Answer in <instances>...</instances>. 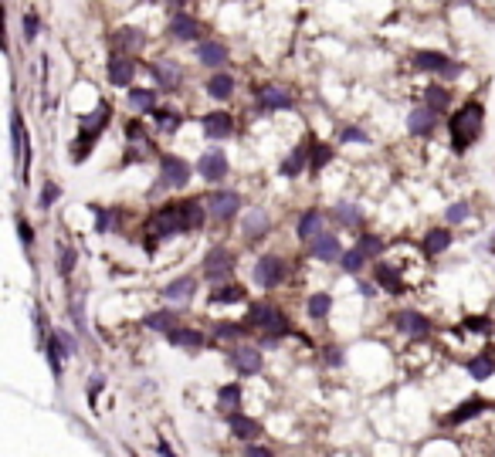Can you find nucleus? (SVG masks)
I'll return each mask as SVG.
<instances>
[{
    "instance_id": "obj_1",
    "label": "nucleus",
    "mask_w": 495,
    "mask_h": 457,
    "mask_svg": "<svg viewBox=\"0 0 495 457\" xmlns=\"http://www.w3.org/2000/svg\"><path fill=\"white\" fill-rule=\"evenodd\" d=\"M210 210H204L201 200H170L163 203L159 210L150 214L146 221V251H153L159 241H170L177 234H190L204 224Z\"/></svg>"
},
{
    "instance_id": "obj_2",
    "label": "nucleus",
    "mask_w": 495,
    "mask_h": 457,
    "mask_svg": "<svg viewBox=\"0 0 495 457\" xmlns=\"http://www.w3.org/2000/svg\"><path fill=\"white\" fill-rule=\"evenodd\" d=\"M482 126H485V105H482V102H465L462 109H455V115L448 119L451 150L458 152V156H465V152L478 143Z\"/></svg>"
},
{
    "instance_id": "obj_3",
    "label": "nucleus",
    "mask_w": 495,
    "mask_h": 457,
    "mask_svg": "<svg viewBox=\"0 0 495 457\" xmlns=\"http://www.w3.org/2000/svg\"><path fill=\"white\" fill-rule=\"evenodd\" d=\"M244 322H248L251 329L265 332L268 342H275V339H282V335H292V326H288V319L282 315V308L272 302H251L248 312H244Z\"/></svg>"
},
{
    "instance_id": "obj_4",
    "label": "nucleus",
    "mask_w": 495,
    "mask_h": 457,
    "mask_svg": "<svg viewBox=\"0 0 495 457\" xmlns=\"http://www.w3.org/2000/svg\"><path fill=\"white\" fill-rule=\"evenodd\" d=\"M194 177V166L183 159V156H173V152H163L159 156V179L153 186V197L157 193H166V190H183Z\"/></svg>"
},
{
    "instance_id": "obj_5",
    "label": "nucleus",
    "mask_w": 495,
    "mask_h": 457,
    "mask_svg": "<svg viewBox=\"0 0 495 457\" xmlns=\"http://www.w3.org/2000/svg\"><path fill=\"white\" fill-rule=\"evenodd\" d=\"M235 264H237V257H235V251H231L228 244H214V248L204 254L201 271H204V278L207 281L224 284V281H231V275H235Z\"/></svg>"
},
{
    "instance_id": "obj_6",
    "label": "nucleus",
    "mask_w": 495,
    "mask_h": 457,
    "mask_svg": "<svg viewBox=\"0 0 495 457\" xmlns=\"http://www.w3.org/2000/svg\"><path fill=\"white\" fill-rule=\"evenodd\" d=\"M414 68L417 72H427V75H434V78H458L462 75V65L451 61L444 51H417Z\"/></svg>"
},
{
    "instance_id": "obj_7",
    "label": "nucleus",
    "mask_w": 495,
    "mask_h": 457,
    "mask_svg": "<svg viewBox=\"0 0 495 457\" xmlns=\"http://www.w3.org/2000/svg\"><path fill=\"white\" fill-rule=\"evenodd\" d=\"M282 281H285V261L278 254H261L258 261H255V284L265 288V291H272Z\"/></svg>"
},
{
    "instance_id": "obj_8",
    "label": "nucleus",
    "mask_w": 495,
    "mask_h": 457,
    "mask_svg": "<svg viewBox=\"0 0 495 457\" xmlns=\"http://www.w3.org/2000/svg\"><path fill=\"white\" fill-rule=\"evenodd\" d=\"M105 78L112 88H132V78H136V58L132 54H119L112 51L109 61H105Z\"/></svg>"
},
{
    "instance_id": "obj_9",
    "label": "nucleus",
    "mask_w": 495,
    "mask_h": 457,
    "mask_svg": "<svg viewBox=\"0 0 495 457\" xmlns=\"http://www.w3.org/2000/svg\"><path fill=\"white\" fill-rule=\"evenodd\" d=\"M438 122H441V112L431 109V105H417V109L407 112V132L417 136V139H431Z\"/></svg>"
},
{
    "instance_id": "obj_10",
    "label": "nucleus",
    "mask_w": 495,
    "mask_h": 457,
    "mask_svg": "<svg viewBox=\"0 0 495 457\" xmlns=\"http://www.w3.org/2000/svg\"><path fill=\"white\" fill-rule=\"evenodd\" d=\"M201 129H204V139L210 143H221V139H231L235 136V115L224 112V109H214L201 119Z\"/></svg>"
},
{
    "instance_id": "obj_11",
    "label": "nucleus",
    "mask_w": 495,
    "mask_h": 457,
    "mask_svg": "<svg viewBox=\"0 0 495 457\" xmlns=\"http://www.w3.org/2000/svg\"><path fill=\"white\" fill-rule=\"evenodd\" d=\"M194 54H197V61L210 68V72H221L224 65H228V45L224 41H217V38H204V41H197L194 45Z\"/></svg>"
},
{
    "instance_id": "obj_12",
    "label": "nucleus",
    "mask_w": 495,
    "mask_h": 457,
    "mask_svg": "<svg viewBox=\"0 0 495 457\" xmlns=\"http://www.w3.org/2000/svg\"><path fill=\"white\" fill-rule=\"evenodd\" d=\"M170 34H173V38H177V41H187V45H190V41H194V45H197V41H204V38H207V24H204V21H197V17H194V14H173V17H170Z\"/></svg>"
},
{
    "instance_id": "obj_13",
    "label": "nucleus",
    "mask_w": 495,
    "mask_h": 457,
    "mask_svg": "<svg viewBox=\"0 0 495 457\" xmlns=\"http://www.w3.org/2000/svg\"><path fill=\"white\" fill-rule=\"evenodd\" d=\"M228 170H231V163H228V152L217 150V146H210L201 159H197V173L207 179V183H221V179L228 177Z\"/></svg>"
},
{
    "instance_id": "obj_14",
    "label": "nucleus",
    "mask_w": 495,
    "mask_h": 457,
    "mask_svg": "<svg viewBox=\"0 0 495 457\" xmlns=\"http://www.w3.org/2000/svg\"><path fill=\"white\" fill-rule=\"evenodd\" d=\"M241 193H235V190H210L207 197V210L210 217H217V221H231V217H237L241 214Z\"/></svg>"
},
{
    "instance_id": "obj_15",
    "label": "nucleus",
    "mask_w": 495,
    "mask_h": 457,
    "mask_svg": "<svg viewBox=\"0 0 495 457\" xmlns=\"http://www.w3.org/2000/svg\"><path fill=\"white\" fill-rule=\"evenodd\" d=\"M146 41H150V34L143 27H129V24L112 31V38H109L112 51H119V54H136V51L146 48Z\"/></svg>"
},
{
    "instance_id": "obj_16",
    "label": "nucleus",
    "mask_w": 495,
    "mask_h": 457,
    "mask_svg": "<svg viewBox=\"0 0 495 457\" xmlns=\"http://www.w3.org/2000/svg\"><path fill=\"white\" fill-rule=\"evenodd\" d=\"M295 109V95L278 85H261L258 88V112H288Z\"/></svg>"
},
{
    "instance_id": "obj_17",
    "label": "nucleus",
    "mask_w": 495,
    "mask_h": 457,
    "mask_svg": "<svg viewBox=\"0 0 495 457\" xmlns=\"http://www.w3.org/2000/svg\"><path fill=\"white\" fill-rule=\"evenodd\" d=\"M393 322H397V329L404 332L407 339H427L431 329H434V326H431V319H427L424 312H414V308L397 312V319H393Z\"/></svg>"
},
{
    "instance_id": "obj_18",
    "label": "nucleus",
    "mask_w": 495,
    "mask_h": 457,
    "mask_svg": "<svg viewBox=\"0 0 495 457\" xmlns=\"http://www.w3.org/2000/svg\"><path fill=\"white\" fill-rule=\"evenodd\" d=\"M194 295H197V278L194 275H180V278L166 281L163 291H159V298L166 305H183V302H190Z\"/></svg>"
},
{
    "instance_id": "obj_19",
    "label": "nucleus",
    "mask_w": 495,
    "mask_h": 457,
    "mask_svg": "<svg viewBox=\"0 0 495 457\" xmlns=\"http://www.w3.org/2000/svg\"><path fill=\"white\" fill-rule=\"evenodd\" d=\"M112 122V105L109 102H99L95 105V112H88V115H81L79 119V132L81 136H92V139H99L105 129Z\"/></svg>"
},
{
    "instance_id": "obj_20",
    "label": "nucleus",
    "mask_w": 495,
    "mask_h": 457,
    "mask_svg": "<svg viewBox=\"0 0 495 457\" xmlns=\"http://www.w3.org/2000/svg\"><path fill=\"white\" fill-rule=\"evenodd\" d=\"M166 342L177 346V349H187V353H201L207 339H204V332L194 329V326H177V329L166 332Z\"/></svg>"
},
{
    "instance_id": "obj_21",
    "label": "nucleus",
    "mask_w": 495,
    "mask_h": 457,
    "mask_svg": "<svg viewBox=\"0 0 495 457\" xmlns=\"http://www.w3.org/2000/svg\"><path fill=\"white\" fill-rule=\"evenodd\" d=\"M231 362H235V369L241 376H258L261 366H265L261 349H255V346H237L235 353H231Z\"/></svg>"
},
{
    "instance_id": "obj_22",
    "label": "nucleus",
    "mask_w": 495,
    "mask_h": 457,
    "mask_svg": "<svg viewBox=\"0 0 495 457\" xmlns=\"http://www.w3.org/2000/svg\"><path fill=\"white\" fill-rule=\"evenodd\" d=\"M235 88H237V81H235V75H228V72H210V78L204 81V92H207L214 102L235 99Z\"/></svg>"
},
{
    "instance_id": "obj_23",
    "label": "nucleus",
    "mask_w": 495,
    "mask_h": 457,
    "mask_svg": "<svg viewBox=\"0 0 495 457\" xmlns=\"http://www.w3.org/2000/svg\"><path fill=\"white\" fill-rule=\"evenodd\" d=\"M309 254H313L315 261H326V264H329V261H339L346 251H343V244H339L333 234H319L315 241H309Z\"/></svg>"
},
{
    "instance_id": "obj_24",
    "label": "nucleus",
    "mask_w": 495,
    "mask_h": 457,
    "mask_svg": "<svg viewBox=\"0 0 495 457\" xmlns=\"http://www.w3.org/2000/svg\"><path fill=\"white\" fill-rule=\"evenodd\" d=\"M373 281L384 288V291H391V295H404V278H400V271L397 268H391V264H380L377 261V268H373Z\"/></svg>"
},
{
    "instance_id": "obj_25",
    "label": "nucleus",
    "mask_w": 495,
    "mask_h": 457,
    "mask_svg": "<svg viewBox=\"0 0 495 457\" xmlns=\"http://www.w3.org/2000/svg\"><path fill=\"white\" fill-rule=\"evenodd\" d=\"M309 143H313V139H306L302 146H295V150L285 156V163H282V177L295 179L302 170H309Z\"/></svg>"
},
{
    "instance_id": "obj_26",
    "label": "nucleus",
    "mask_w": 495,
    "mask_h": 457,
    "mask_svg": "<svg viewBox=\"0 0 495 457\" xmlns=\"http://www.w3.org/2000/svg\"><path fill=\"white\" fill-rule=\"evenodd\" d=\"M150 75H153V81H157L159 88H177L183 81V72L173 61H153V65H150Z\"/></svg>"
},
{
    "instance_id": "obj_27",
    "label": "nucleus",
    "mask_w": 495,
    "mask_h": 457,
    "mask_svg": "<svg viewBox=\"0 0 495 457\" xmlns=\"http://www.w3.org/2000/svg\"><path fill=\"white\" fill-rule=\"evenodd\" d=\"M248 298V291H244V284H237V281H224V284H214V291H210V305H237Z\"/></svg>"
},
{
    "instance_id": "obj_28",
    "label": "nucleus",
    "mask_w": 495,
    "mask_h": 457,
    "mask_svg": "<svg viewBox=\"0 0 495 457\" xmlns=\"http://www.w3.org/2000/svg\"><path fill=\"white\" fill-rule=\"evenodd\" d=\"M268 227H272V217H268L265 210H248V214H244V224H241V234H244L248 241H258V237L268 234Z\"/></svg>"
},
{
    "instance_id": "obj_29",
    "label": "nucleus",
    "mask_w": 495,
    "mask_h": 457,
    "mask_svg": "<svg viewBox=\"0 0 495 457\" xmlns=\"http://www.w3.org/2000/svg\"><path fill=\"white\" fill-rule=\"evenodd\" d=\"M228 427H231V433H235L237 440H255L261 433L258 420H255V417H244V413H237V410L228 417Z\"/></svg>"
},
{
    "instance_id": "obj_30",
    "label": "nucleus",
    "mask_w": 495,
    "mask_h": 457,
    "mask_svg": "<svg viewBox=\"0 0 495 457\" xmlns=\"http://www.w3.org/2000/svg\"><path fill=\"white\" fill-rule=\"evenodd\" d=\"M126 102H129L132 112H153L157 109V88L132 85V88H126Z\"/></svg>"
},
{
    "instance_id": "obj_31",
    "label": "nucleus",
    "mask_w": 495,
    "mask_h": 457,
    "mask_svg": "<svg viewBox=\"0 0 495 457\" xmlns=\"http://www.w3.org/2000/svg\"><path fill=\"white\" fill-rule=\"evenodd\" d=\"M322 224H326V217H322L319 210H306V214L299 217V224H295L299 241H315V237L322 234Z\"/></svg>"
},
{
    "instance_id": "obj_32",
    "label": "nucleus",
    "mask_w": 495,
    "mask_h": 457,
    "mask_svg": "<svg viewBox=\"0 0 495 457\" xmlns=\"http://www.w3.org/2000/svg\"><path fill=\"white\" fill-rule=\"evenodd\" d=\"M45 353H48V366H52L54 380L61 376V362H65V355H68V346L61 342V335H58V329L45 339Z\"/></svg>"
},
{
    "instance_id": "obj_33",
    "label": "nucleus",
    "mask_w": 495,
    "mask_h": 457,
    "mask_svg": "<svg viewBox=\"0 0 495 457\" xmlns=\"http://www.w3.org/2000/svg\"><path fill=\"white\" fill-rule=\"evenodd\" d=\"M333 217H336L343 227H349V230H360L363 227V210L356 207V203H349V200H343L333 207Z\"/></svg>"
},
{
    "instance_id": "obj_34",
    "label": "nucleus",
    "mask_w": 495,
    "mask_h": 457,
    "mask_svg": "<svg viewBox=\"0 0 495 457\" xmlns=\"http://www.w3.org/2000/svg\"><path fill=\"white\" fill-rule=\"evenodd\" d=\"M495 373V355L492 349H485V353H478L475 359H469V376L475 383H485L489 376Z\"/></svg>"
},
{
    "instance_id": "obj_35",
    "label": "nucleus",
    "mask_w": 495,
    "mask_h": 457,
    "mask_svg": "<svg viewBox=\"0 0 495 457\" xmlns=\"http://www.w3.org/2000/svg\"><path fill=\"white\" fill-rule=\"evenodd\" d=\"M451 248V230L448 227H431L424 234V254H431V257H438Z\"/></svg>"
},
{
    "instance_id": "obj_36",
    "label": "nucleus",
    "mask_w": 495,
    "mask_h": 457,
    "mask_svg": "<svg viewBox=\"0 0 495 457\" xmlns=\"http://www.w3.org/2000/svg\"><path fill=\"white\" fill-rule=\"evenodd\" d=\"M177 322H180V315L173 312V308H159V312H150L146 319H143V326L153 332H170L177 329Z\"/></svg>"
},
{
    "instance_id": "obj_37",
    "label": "nucleus",
    "mask_w": 495,
    "mask_h": 457,
    "mask_svg": "<svg viewBox=\"0 0 495 457\" xmlns=\"http://www.w3.org/2000/svg\"><path fill=\"white\" fill-rule=\"evenodd\" d=\"M485 410H489V400H478V396H471V400H465V403L458 406V410H451V413H448V424H465V420L478 417V413H485Z\"/></svg>"
},
{
    "instance_id": "obj_38",
    "label": "nucleus",
    "mask_w": 495,
    "mask_h": 457,
    "mask_svg": "<svg viewBox=\"0 0 495 457\" xmlns=\"http://www.w3.org/2000/svg\"><path fill=\"white\" fill-rule=\"evenodd\" d=\"M424 105H431V109H438V112H444V109L451 105V92L444 88L441 81H431V85L424 88Z\"/></svg>"
},
{
    "instance_id": "obj_39",
    "label": "nucleus",
    "mask_w": 495,
    "mask_h": 457,
    "mask_svg": "<svg viewBox=\"0 0 495 457\" xmlns=\"http://www.w3.org/2000/svg\"><path fill=\"white\" fill-rule=\"evenodd\" d=\"M333 163V146H326V143H319V139H313L309 143V170H326Z\"/></svg>"
},
{
    "instance_id": "obj_40",
    "label": "nucleus",
    "mask_w": 495,
    "mask_h": 457,
    "mask_svg": "<svg viewBox=\"0 0 495 457\" xmlns=\"http://www.w3.org/2000/svg\"><path fill=\"white\" fill-rule=\"evenodd\" d=\"M306 308H309V319L322 322V319H326V315L333 312V295H329V291H315L313 298H309V305H306Z\"/></svg>"
},
{
    "instance_id": "obj_41",
    "label": "nucleus",
    "mask_w": 495,
    "mask_h": 457,
    "mask_svg": "<svg viewBox=\"0 0 495 457\" xmlns=\"http://www.w3.org/2000/svg\"><path fill=\"white\" fill-rule=\"evenodd\" d=\"M217 406H221V410H228V413H235L237 406H241V386H237V383L221 386V390H217Z\"/></svg>"
},
{
    "instance_id": "obj_42",
    "label": "nucleus",
    "mask_w": 495,
    "mask_h": 457,
    "mask_svg": "<svg viewBox=\"0 0 495 457\" xmlns=\"http://www.w3.org/2000/svg\"><path fill=\"white\" fill-rule=\"evenodd\" d=\"M150 115L157 119V126L163 129V136H173V132L180 129V115H177L173 109H159V105H157V109H153Z\"/></svg>"
},
{
    "instance_id": "obj_43",
    "label": "nucleus",
    "mask_w": 495,
    "mask_h": 457,
    "mask_svg": "<svg viewBox=\"0 0 495 457\" xmlns=\"http://www.w3.org/2000/svg\"><path fill=\"white\" fill-rule=\"evenodd\" d=\"M248 329H251L248 322H217V326H214V339L235 342V339H241V335H244Z\"/></svg>"
},
{
    "instance_id": "obj_44",
    "label": "nucleus",
    "mask_w": 495,
    "mask_h": 457,
    "mask_svg": "<svg viewBox=\"0 0 495 457\" xmlns=\"http://www.w3.org/2000/svg\"><path fill=\"white\" fill-rule=\"evenodd\" d=\"M366 261H370V257H366L360 248H353V251H346L343 257H339V264H343V271H346V275H360Z\"/></svg>"
},
{
    "instance_id": "obj_45",
    "label": "nucleus",
    "mask_w": 495,
    "mask_h": 457,
    "mask_svg": "<svg viewBox=\"0 0 495 457\" xmlns=\"http://www.w3.org/2000/svg\"><path fill=\"white\" fill-rule=\"evenodd\" d=\"M356 248H360V251H363L366 257H380V254H384V248H387V244H384V241H380L377 234H363Z\"/></svg>"
},
{
    "instance_id": "obj_46",
    "label": "nucleus",
    "mask_w": 495,
    "mask_h": 457,
    "mask_svg": "<svg viewBox=\"0 0 495 457\" xmlns=\"http://www.w3.org/2000/svg\"><path fill=\"white\" fill-rule=\"evenodd\" d=\"M38 31H41V17H38L34 10H27L24 17H21V34H24L27 45H31V41L38 38Z\"/></svg>"
},
{
    "instance_id": "obj_47",
    "label": "nucleus",
    "mask_w": 495,
    "mask_h": 457,
    "mask_svg": "<svg viewBox=\"0 0 495 457\" xmlns=\"http://www.w3.org/2000/svg\"><path fill=\"white\" fill-rule=\"evenodd\" d=\"M469 214H471V207L465 200H458V203H451V207L444 210V221H448V224H465V221H469Z\"/></svg>"
},
{
    "instance_id": "obj_48",
    "label": "nucleus",
    "mask_w": 495,
    "mask_h": 457,
    "mask_svg": "<svg viewBox=\"0 0 495 457\" xmlns=\"http://www.w3.org/2000/svg\"><path fill=\"white\" fill-rule=\"evenodd\" d=\"M465 329L469 332H478V335H492V319H485V315H475V319H465Z\"/></svg>"
},
{
    "instance_id": "obj_49",
    "label": "nucleus",
    "mask_w": 495,
    "mask_h": 457,
    "mask_svg": "<svg viewBox=\"0 0 495 457\" xmlns=\"http://www.w3.org/2000/svg\"><path fill=\"white\" fill-rule=\"evenodd\" d=\"M58 197H61V186L58 183H45V190H41V210H52L54 203H58Z\"/></svg>"
},
{
    "instance_id": "obj_50",
    "label": "nucleus",
    "mask_w": 495,
    "mask_h": 457,
    "mask_svg": "<svg viewBox=\"0 0 495 457\" xmlns=\"http://www.w3.org/2000/svg\"><path fill=\"white\" fill-rule=\"evenodd\" d=\"M75 261H79V254H75V248H68V244H65V248H61V264H58V271H61V275L68 278V275L75 271Z\"/></svg>"
},
{
    "instance_id": "obj_51",
    "label": "nucleus",
    "mask_w": 495,
    "mask_h": 457,
    "mask_svg": "<svg viewBox=\"0 0 495 457\" xmlns=\"http://www.w3.org/2000/svg\"><path fill=\"white\" fill-rule=\"evenodd\" d=\"M339 139H343V143H360V146H370V143H373V139L366 136L363 129H356V126H346V129H343V136H339Z\"/></svg>"
},
{
    "instance_id": "obj_52",
    "label": "nucleus",
    "mask_w": 495,
    "mask_h": 457,
    "mask_svg": "<svg viewBox=\"0 0 495 457\" xmlns=\"http://www.w3.org/2000/svg\"><path fill=\"white\" fill-rule=\"evenodd\" d=\"M126 143H146V129L139 119H129L126 122Z\"/></svg>"
},
{
    "instance_id": "obj_53",
    "label": "nucleus",
    "mask_w": 495,
    "mask_h": 457,
    "mask_svg": "<svg viewBox=\"0 0 495 457\" xmlns=\"http://www.w3.org/2000/svg\"><path fill=\"white\" fill-rule=\"evenodd\" d=\"M17 234H21V244H24V248H31V244H34V227L27 224L24 217H17Z\"/></svg>"
},
{
    "instance_id": "obj_54",
    "label": "nucleus",
    "mask_w": 495,
    "mask_h": 457,
    "mask_svg": "<svg viewBox=\"0 0 495 457\" xmlns=\"http://www.w3.org/2000/svg\"><path fill=\"white\" fill-rule=\"evenodd\" d=\"M95 214H99L95 227H99V234H105V230L112 227V217H116V214H112V210H95Z\"/></svg>"
},
{
    "instance_id": "obj_55",
    "label": "nucleus",
    "mask_w": 495,
    "mask_h": 457,
    "mask_svg": "<svg viewBox=\"0 0 495 457\" xmlns=\"http://www.w3.org/2000/svg\"><path fill=\"white\" fill-rule=\"evenodd\" d=\"M58 335H61V342L68 346V355H75V353H79V342H75V339H72L68 332H58Z\"/></svg>"
},
{
    "instance_id": "obj_56",
    "label": "nucleus",
    "mask_w": 495,
    "mask_h": 457,
    "mask_svg": "<svg viewBox=\"0 0 495 457\" xmlns=\"http://www.w3.org/2000/svg\"><path fill=\"white\" fill-rule=\"evenodd\" d=\"M102 376H92V383H88V396H92V400H95V396H99V390H102Z\"/></svg>"
},
{
    "instance_id": "obj_57",
    "label": "nucleus",
    "mask_w": 495,
    "mask_h": 457,
    "mask_svg": "<svg viewBox=\"0 0 495 457\" xmlns=\"http://www.w3.org/2000/svg\"><path fill=\"white\" fill-rule=\"evenodd\" d=\"M244 457H272V451H265V447H244Z\"/></svg>"
},
{
    "instance_id": "obj_58",
    "label": "nucleus",
    "mask_w": 495,
    "mask_h": 457,
    "mask_svg": "<svg viewBox=\"0 0 495 457\" xmlns=\"http://www.w3.org/2000/svg\"><path fill=\"white\" fill-rule=\"evenodd\" d=\"M326 362H329V366H343V355H339V349H326Z\"/></svg>"
},
{
    "instance_id": "obj_59",
    "label": "nucleus",
    "mask_w": 495,
    "mask_h": 457,
    "mask_svg": "<svg viewBox=\"0 0 495 457\" xmlns=\"http://www.w3.org/2000/svg\"><path fill=\"white\" fill-rule=\"evenodd\" d=\"M157 447H159V454H163V457H177V454H173V447H170V444H166V440H159Z\"/></svg>"
},
{
    "instance_id": "obj_60",
    "label": "nucleus",
    "mask_w": 495,
    "mask_h": 457,
    "mask_svg": "<svg viewBox=\"0 0 495 457\" xmlns=\"http://www.w3.org/2000/svg\"><path fill=\"white\" fill-rule=\"evenodd\" d=\"M163 3H166V7H183L187 0H163Z\"/></svg>"
}]
</instances>
